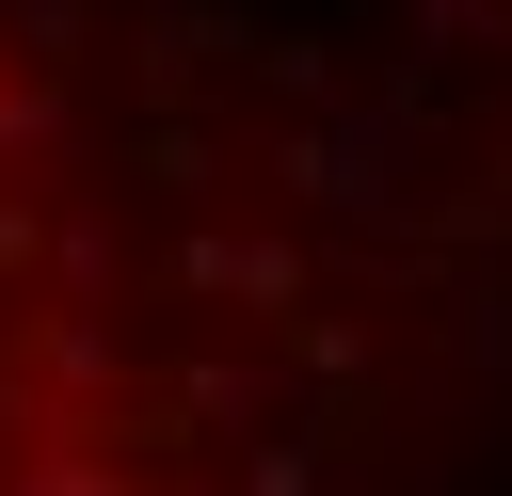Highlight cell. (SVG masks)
<instances>
[{
    "label": "cell",
    "mask_w": 512,
    "mask_h": 496,
    "mask_svg": "<svg viewBox=\"0 0 512 496\" xmlns=\"http://www.w3.org/2000/svg\"><path fill=\"white\" fill-rule=\"evenodd\" d=\"M432 352L416 208L272 32L0 0V496H400Z\"/></svg>",
    "instance_id": "6da1fadb"
}]
</instances>
